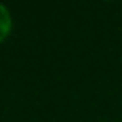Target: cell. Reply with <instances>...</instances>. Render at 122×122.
I'll use <instances>...</instances> for the list:
<instances>
[{"label":"cell","mask_w":122,"mask_h":122,"mask_svg":"<svg viewBox=\"0 0 122 122\" xmlns=\"http://www.w3.org/2000/svg\"><path fill=\"white\" fill-rule=\"evenodd\" d=\"M12 30V17L9 10L0 4V42H2Z\"/></svg>","instance_id":"cell-1"}]
</instances>
